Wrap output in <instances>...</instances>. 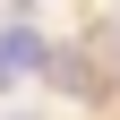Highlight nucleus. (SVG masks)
<instances>
[{"label": "nucleus", "instance_id": "obj_1", "mask_svg": "<svg viewBox=\"0 0 120 120\" xmlns=\"http://www.w3.org/2000/svg\"><path fill=\"white\" fill-rule=\"evenodd\" d=\"M34 69H52V43H43L26 17H9L0 26V94H9L17 77H34Z\"/></svg>", "mask_w": 120, "mask_h": 120}]
</instances>
